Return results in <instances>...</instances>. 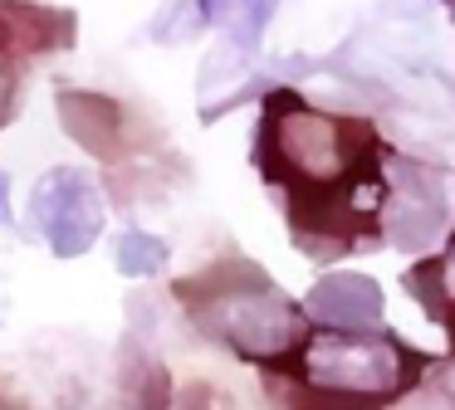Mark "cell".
<instances>
[{"mask_svg": "<svg viewBox=\"0 0 455 410\" xmlns=\"http://www.w3.org/2000/svg\"><path fill=\"white\" fill-rule=\"evenodd\" d=\"M402 288L421 303L431 322H441L445 337L455 342V230L445 234L441 254H421L416 264L402 269Z\"/></svg>", "mask_w": 455, "mask_h": 410, "instance_id": "cell-9", "label": "cell"}, {"mask_svg": "<svg viewBox=\"0 0 455 410\" xmlns=\"http://www.w3.org/2000/svg\"><path fill=\"white\" fill-rule=\"evenodd\" d=\"M54 113H60V127L99 162H123V156L138 146V127H132V113L118 103L113 93H89V88H60L54 98Z\"/></svg>", "mask_w": 455, "mask_h": 410, "instance_id": "cell-7", "label": "cell"}, {"mask_svg": "<svg viewBox=\"0 0 455 410\" xmlns=\"http://www.w3.org/2000/svg\"><path fill=\"white\" fill-rule=\"evenodd\" d=\"M421 396H426V406H435V410H455V342H451L445 357H435V367H431V376H426Z\"/></svg>", "mask_w": 455, "mask_h": 410, "instance_id": "cell-12", "label": "cell"}, {"mask_svg": "<svg viewBox=\"0 0 455 410\" xmlns=\"http://www.w3.org/2000/svg\"><path fill=\"white\" fill-rule=\"evenodd\" d=\"M172 298L211 347H226L230 357H240L255 371L289 361L314 332L304 303L289 298L255 259H245L235 249L216 254L196 273L177 279Z\"/></svg>", "mask_w": 455, "mask_h": 410, "instance_id": "cell-3", "label": "cell"}, {"mask_svg": "<svg viewBox=\"0 0 455 410\" xmlns=\"http://www.w3.org/2000/svg\"><path fill=\"white\" fill-rule=\"evenodd\" d=\"M79 410H89V406H79Z\"/></svg>", "mask_w": 455, "mask_h": 410, "instance_id": "cell-17", "label": "cell"}, {"mask_svg": "<svg viewBox=\"0 0 455 410\" xmlns=\"http://www.w3.org/2000/svg\"><path fill=\"white\" fill-rule=\"evenodd\" d=\"M172 259L167 240H157V234L148 230H123L118 244H113V264H118V273H128V279H152V273H162Z\"/></svg>", "mask_w": 455, "mask_h": 410, "instance_id": "cell-11", "label": "cell"}, {"mask_svg": "<svg viewBox=\"0 0 455 410\" xmlns=\"http://www.w3.org/2000/svg\"><path fill=\"white\" fill-rule=\"evenodd\" d=\"M451 5H455V0H451Z\"/></svg>", "mask_w": 455, "mask_h": 410, "instance_id": "cell-18", "label": "cell"}, {"mask_svg": "<svg viewBox=\"0 0 455 410\" xmlns=\"http://www.w3.org/2000/svg\"><path fill=\"white\" fill-rule=\"evenodd\" d=\"M25 74H30L25 64H15L11 54H0V127H5L15 113H20V88H25Z\"/></svg>", "mask_w": 455, "mask_h": 410, "instance_id": "cell-14", "label": "cell"}, {"mask_svg": "<svg viewBox=\"0 0 455 410\" xmlns=\"http://www.w3.org/2000/svg\"><path fill=\"white\" fill-rule=\"evenodd\" d=\"M0 410H15V406H0Z\"/></svg>", "mask_w": 455, "mask_h": 410, "instance_id": "cell-16", "label": "cell"}, {"mask_svg": "<svg viewBox=\"0 0 455 410\" xmlns=\"http://www.w3.org/2000/svg\"><path fill=\"white\" fill-rule=\"evenodd\" d=\"M382 308L387 293L367 273H323L304 298V312L323 327H382Z\"/></svg>", "mask_w": 455, "mask_h": 410, "instance_id": "cell-8", "label": "cell"}, {"mask_svg": "<svg viewBox=\"0 0 455 410\" xmlns=\"http://www.w3.org/2000/svg\"><path fill=\"white\" fill-rule=\"evenodd\" d=\"M118 406L123 410H172L177 406V390H172V376L148 347L138 351V342L128 337L123 347V371H118Z\"/></svg>", "mask_w": 455, "mask_h": 410, "instance_id": "cell-10", "label": "cell"}, {"mask_svg": "<svg viewBox=\"0 0 455 410\" xmlns=\"http://www.w3.org/2000/svg\"><path fill=\"white\" fill-rule=\"evenodd\" d=\"M103 220H108V201H103L99 181L79 166H54L35 181L30 191V225L44 234L60 259H79L99 244Z\"/></svg>", "mask_w": 455, "mask_h": 410, "instance_id": "cell-4", "label": "cell"}, {"mask_svg": "<svg viewBox=\"0 0 455 410\" xmlns=\"http://www.w3.org/2000/svg\"><path fill=\"white\" fill-rule=\"evenodd\" d=\"M451 215V195H445V171L411 156L392 162V201H387V244L421 254L431 234Z\"/></svg>", "mask_w": 455, "mask_h": 410, "instance_id": "cell-6", "label": "cell"}, {"mask_svg": "<svg viewBox=\"0 0 455 410\" xmlns=\"http://www.w3.org/2000/svg\"><path fill=\"white\" fill-rule=\"evenodd\" d=\"M431 367V351L392 327H314L289 361L259 371V386L275 410H392Z\"/></svg>", "mask_w": 455, "mask_h": 410, "instance_id": "cell-2", "label": "cell"}, {"mask_svg": "<svg viewBox=\"0 0 455 410\" xmlns=\"http://www.w3.org/2000/svg\"><path fill=\"white\" fill-rule=\"evenodd\" d=\"M250 162L284 201V225L299 254L328 264L367 244H387L396 152L372 117L328 113L299 88H269L259 98Z\"/></svg>", "mask_w": 455, "mask_h": 410, "instance_id": "cell-1", "label": "cell"}, {"mask_svg": "<svg viewBox=\"0 0 455 410\" xmlns=\"http://www.w3.org/2000/svg\"><path fill=\"white\" fill-rule=\"evenodd\" d=\"M0 225L5 230H15V210H11V176L0 171Z\"/></svg>", "mask_w": 455, "mask_h": 410, "instance_id": "cell-15", "label": "cell"}, {"mask_svg": "<svg viewBox=\"0 0 455 410\" xmlns=\"http://www.w3.org/2000/svg\"><path fill=\"white\" fill-rule=\"evenodd\" d=\"M172 10L181 5V20L162 35V44H187L196 29L216 25L226 35V49H216L211 59H230V64L245 74L255 68L259 59V44H265V29L275 20L279 0H167Z\"/></svg>", "mask_w": 455, "mask_h": 410, "instance_id": "cell-5", "label": "cell"}, {"mask_svg": "<svg viewBox=\"0 0 455 410\" xmlns=\"http://www.w3.org/2000/svg\"><path fill=\"white\" fill-rule=\"evenodd\" d=\"M172 410H245L230 390H216L211 381H191V386H181L177 406Z\"/></svg>", "mask_w": 455, "mask_h": 410, "instance_id": "cell-13", "label": "cell"}]
</instances>
